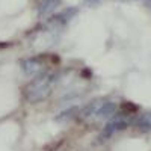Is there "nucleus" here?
<instances>
[{"label": "nucleus", "instance_id": "nucleus-1", "mask_svg": "<svg viewBox=\"0 0 151 151\" xmlns=\"http://www.w3.org/2000/svg\"><path fill=\"white\" fill-rule=\"evenodd\" d=\"M50 92V83L45 79H38L35 82V85H32L29 88V100L30 101H40L44 97H47Z\"/></svg>", "mask_w": 151, "mask_h": 151}, {"label": "nucleus", "instance_id": "nucleus-2", "mask_svg": "<svg viewBox=\"0 0 151 151\" xmlns=\"http://www.w3.org/2000/svg\"><path fill=\"white\" fill-rule=\"evenodd\" d=\"M127 125H129V122L125 121V119H121V118L113 119V121H110V122L106 124L104 130L101 132V134H100V136H101L103 139H107V137H110L113 133H116V132H121V130H124V129H127Z\"/></svg>", "mask_w": 151, "mask_h": 151}, {"label": "nucleus", "instance_id": "nucleus-3", "mask_svg": "<svg viewBox=\"0 0 151 151\" xmlns=\"http://www.w3.org/2000/svg\"><path fill=\"white\" fill-rule=\"evenodd\" d=\"M116 109H118V107H116V104L113 103V101H106V103L100 104V107H98V110H97L95 115H97L98 118L107 119V118H110L112 115H115Z\"/></svg>", "mask_w": 151, "mask_h": 151}, {"label": "nucleus", "instance_id": "nucleus-5", "mask_svg": "<svg viewBox=\"0 0 151 151\" xmlns=\"http://www.w3.org/2000/svg\"><path fill=\"white\" fill-rule=\"evenodd\" d=\"M100 104H101V101H98V100H95V101H91L89 104H86L83 109H82V116H91V115H95L97 113V110H98V107H100Z\"/></svg>", "mask_w": 151, "mask_h": 151}, {"label": "nucleus", "instance_id": "nucleus-6", "mask_svg": "<svg viewBox=\"0 0 151 151\" xmlns=\"http://www.w3.org/2000/svg\"><path fill=\"white\" fill-rule=\"evenodd\" d=\"M79 109L77 107H71V109H67V110H64L62 113H59V115L56 116V119H59V121H64V119H68V118H71V116H74L76 115V112H77Z\"/></svg>", "mask_w": 151, "mask_h": 151}, {"label": "nucleus", "instance_id": "nucleus-4", "mask_svg": "<svg viewBox=\"0 0 151 151\" xmlns=\"http://www.w3.org/2000/svg\"><path fill=\"white\" fill-rule=\"evenodd\" d=\"M133 124L142 132H151V113H142L133 121Z\"/></svg>", "mask_w": 151, "mask_h": 151}]
</instances>
